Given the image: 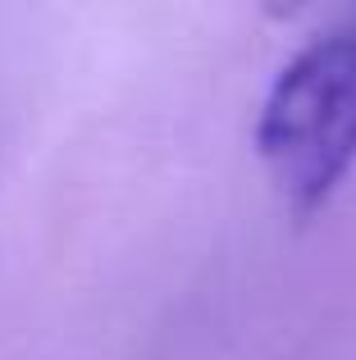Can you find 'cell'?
<instances>
[{"label": "cell", "instance_id": "obj_1", "mask_svg": "<svg viewBox=\"0 0 356 360\" xmlns=\"http://www.w3.org/2000/svg\"><path fill=\"white\" fill-rule=\"evenodd\" d=\"M256 155L293 214H315L356 169V14L288 55L256 115Z\"/></svg>", "mask_w": 356, "mask_h": 360}]
</instances>
